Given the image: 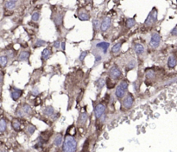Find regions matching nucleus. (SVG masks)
<instances>
[{"instance_id":"obj_1","label":"nucleus","mask_w":177,"mask_h":152,"mask_svg":"<svg viewBox=\"0 0 177 152\" xmlns=\"http://www.w3.org/2000/svg\"><path fill=\"white\" fill-rule=\"evenodd\" d=\"M77 149V141L72 136H67L63 142L62 150L64 152H73Z\"/></svg>"},{"instance_id":"obj_2","label":"nucleus","mask_w":177,"mask_h":152,"mask_svg":"<svg viewBox=\"0 0 177 152\" xmlns=\"http://www.w3.org/2000/svg\"><path fill=\"white\" fill-rule=\"evenodd\" d=\"M157 16H158V11L156 8L154 7L145 19L144 25L145 27H151L152 25H154L155 23L157 22Z\"/></svg>"},{"instance_id":"obj_3","label":"nucleus","mask_w":177,"mask_h":152,"mask_svg":"<svg viewBox=\"0 0 177 152\" xmlns=\"http://www.w3.org/2000/svg\"><path fill=\"white\" fill-rule=\"evenodd\" d=\"M128 89V82L125 80H123L119 83V85L117 87L115 90V96L118 99H122L124 97L125 93Z\"/></svg>"},{"instance_id":"obj_4","label":"nucleus","mask_w":177,"mask_h":152,"mask_svg":"<svg viewBox=\"0 0 177 152\" xmlns=\"http://www.w3.org/2000/svg\"><path fill=\"white\" fill-rule=\"evenodd\" d=\"M161 41H162V38H161V36L159 35V33H157V32L153 33V34H152L151 37H150L149 45H150L152 48H158L160 46Z\"/></svg>"},{"instance_id":"obj_5","label":"nucleus","mask_w":177,"mask_h":152,"mask_svg":"<svg viewBox=\"0 0 177 152\" xmlns=\"http://www.w3.org/2000/svg\"><path fill=\"white\" fill-rule=\"evenodd\" d=\"M77 16H78V18L80 19V21H89L91 18L90 12L86 10L85 8L79 9V11L77 12Z\"/></svg>"},{"instance_id":"obj_6","label":"nucleus","mask_w":177,"mask_h":152,"mask_svg":"<svg viewBox=\"0 0 177 152\" xmlns=\"http://www.w3.org/2000/svg\"><path fill=\"white\" fill-rule=\"evenodd\" d=\"M109 75L113 80H119L120 78L122 77V72L120 71V69L117 66H113L110 68Z\"/></svg>"},{"instance_id":"obj_7","label":"nucleus","mask_w":177,"mask_h":152,"mask_svg":"<svg viewBox=\"0 0 177 152\" xmlns=\"http://www.w3.org/2000/svg\"><path fill=\"white\" fill-rule=\"evenodd\" d=\"M133 103H134V98H133V95L132 94H127L126 96L124 98V100H123V105L125 109H130L132 107V105H133Z\"/></svg>"},{"instance_id":"obj_8","label":"nucleus","mask_w":177,"mask_h":152,"mask_svg":"<svg viewBox=\"0 0 177 152\" xmlns=\"http://www.w3.org/2000/svg\"><path fill=\"white\" fill-rule=\"evenodd\" d=\"M63 17H64V14H62L61 12H52V16H51L53 22L57 27L62 25Z\"/></svg>"},{"instance_id":"obj_9","label":"nucleus","mask_w":177,"mask_h":152,"mask_svg":"<svg viewBox=\"0 0 177 152\" xmlns=\"http://www.w3.org/2000/svg\"><path fill=\"white\" fill-rule=\"evenodd\" d=\"M105 105L104 104H99L94 109V116L96 119H101L103 115H105Z\"/></svg>"},{"instance_id":"obj_10","label":"nucleus","mask_w":177,"mask_h":152,"mask_svg":"<svg viewBox=\"0 0 177 152\" xmlns=\"http://www.w3.org/2000/svg\"><path fill=\"white\" fill-rule=\"evenodd\" d=\"M112 25V19L110 17H105L103 19V21L101 22V25H100V30L102 33L106 32L110 27Z\"/></svg>"},{"instance_id":"obj_11","label":"nucleus","mask_w":177,"mask_h":152,"mask_svg":"<svg viewBox=\"0 0 177 152\" xmlns=\"http://www.w3.org/2000/svg\"><path fill=\"white\" fill-rule=\"evenodd\" d=\"M22 94L23 90H21V89H14V90L11 91V99H12L13 100H15V101H17L18 99L22 96Z\"/></svg>"},{"instance_id":"obj_12","label":"nucleus","mask_w":177,"mask_h":152,"mask_svg":"<svg viewBox=\"0 0 177 152\" xmlns=\"http://www.w3.org/2000/svg\"><path fill=\"white\" fill-rule=\"evenodd\" d=\"M177 65V60L174 55H170L168 59V67L169 68H174Z\"/></svg>"},{"instance_id":"obj_13","label":"nucleus","mask_w":177,"mask_h":152,"mask_svg":"<svg viewBox=\"0 0 177 152\" xmlns=\"http://www.w3.org/2000/svg\"><path fill=\"white\" fill-rule=\"evenodd\" d=\"M18 4V0H8L7 2L5 3V8L7 10H14L16 6Z\"/></svg>"},{"instance_id":"obj_14","label":"nucleus","mask_w":177,"mask_h":152,"mask_svg":"<svg viewBox=\"0 0 177 152\" xmlns=\"http://www.w3.org/2000/svg\"><path fill=\"white\" fill-rule=\"evenodd\" d=\"M51 54H52V52H51V49L49 48H44L43 52H42V55H41V58L42 60H48V59L50 57Z\"/></svg>"},{"instance_id":"obj_15","label":"nucleus","mask_w":177,"mask_h":152,"mask_svg":"<svg viewBox=\"0 0 177 152\" xmlns=\"http://www.w3.org/2000/svg\"><path fill=\"white\" fill-rule=\"evenodd\" d=\"M123 42H120V43H116L115 45H113V47L112 48V52L113 54H119L121 50V48H122V45H123Z\"/></svg>"},{"instance_id":"obj_16","label":"nucleus","mask_w":177,"mask_h":152,"mask_svg":"<svg viewBox=\"0 0 177 152\" xmlns=\"http://www.w3.org/2000/svg\"><path fill=\"white\" fill-rule=\"evenodd\" d=\"M134 50H135V52H136V54L139 55V54H143L144 53L145 48H144V47L142 45V44L137 43V44H135V46H134Z\"/></svg>"},{"instance_id":"obj_17","label":"nucleus","mask_w":177,"mask_h":152,"mask_svg":"<svg viewBox=\"0 0 177 152\" xmlns=\"http://www.w3.org/2000/svg\"><path fill=\"white\" fill-rule=\"evenodd\" d=\"M109 46H110V44L108 43H105V42H101V43L97 44V48H100L103 51L104 54H106V52H107L109 48Z\"/></svg>"},{"instance_id":"obj_18","label":"nucleus","mask_w":177,"mask_h":152,"mask_svg":"<svg viewBox=\"0 0 177 152\" xmlns=\"http://www.w3.org/2000/svg\"><path fill=\"white\" fill-rule=\"evenodd\" d=\"M29 57V52L28 51H22L19 56H18V61L20 62H24V61H27Z\"/></svg>"},{"instance_id":"obj_19","label":"nucleus","mask_w":177,"mask_h":152,"mask_svg":"<svg viewBox=\"0 0 177 152\" xmlns=\"http://www.w3.org/2000/svg\"><path fill=\"white\" fill-rule=\"evenodd\" d=\"M101 22L99 19H94L93 20V28H94V34L98 32L99 29H100Z\"/></svg>"},{"instance_id":"obj_20","label":"nucleus","mask_w":177,"mask_h":152,"mask_svg":"<svg viewBox=\"0 0 177 152\" xmlns=\"http://www.w3.org/2000/svg\"><path fill=\"white\" fill-rule=\"evenodd\" d=\"M87 119H88V115H87L86 112H82L79 117V119H78V123L80 124H85L87 123Z\"/></svg>"},{"instance_id":"obj_21","label":"nucleus","mask_w":177,"mask_h":152,"mask_svg":"<svg viewBox=\"0 0 177 152\" xmlns=\"http://www.w3.org/2000/svg\"><path fill=\"white\" fill-rule=\"evenodd\" d=\"M137 24V22L135 20V18H128L126 20V23H125V25H126V28L128 29H130V28H133L134 26Z\"/></svg>"},{"instance_id":"obj_22","label":"nucleus","mask_w":177,"mask_h":152,"mask_svg":"<svg viewBox=\"0 0 177 152\" xmlns=\"http://www.w3.org/2000/svg\"><path fill=\"white\" fill-rule=\"evenodd\" d=\"M44 114L48 117H53L54 114V109L52 106H48L44 109Z\"/></svg>"},{"instance_id":"obj_23","label":"nucleus","mask_w":177,"mask_h":152,"mask_svg":"<svg viewBox=\"0 0 177 152\" xmlns=\"http://www.w3.org/2000/svg\"><path fill=\"white\" fill-rule=\"evenodd\" d=\"M62 142H63V138H62V135L59 134L57 135L54 140V144L56 147H60L62 144Z\"/></svg>"},{"instance_id":"obj_24","label":"nucleus","mask_w":177,"mask_h":152,"mask_svg":"<svg viewBox=\"0 0 177 152\" xmlns=\"http://www.w3.org/2000/svg\"><path fill=\"white\" fill-rule=\"evenodd\" d=\"M105 80L102 79V78H99V79H98V80L95 81V86L97 87V88L99 90L102 89L103 87H105Z\"/></svg>"},{"instance_id":"obj_25","label":"nucleus","mask_w":177,"mask_h":152,"mask_svg":"<svg viewBox=\"0 0 177 152\" xmlns=\"http://www.w3.org/2000/svg\"><path fill=\"white\" fill-rule=\"evenodd\" d=\"M21 109L23 110V112H24V114L26 115H29L30 113H31V107H30V105H28V104H23L22 105V107Z\"/></svg>"},{"instance_id":"obj_26","label":"nucleus","mask_w":177,"mask_h":152,"mask_svg":"<svg viewBox=\"0 0 177 152\" xmlns=\"http://www.w3.org/2000/svg\"><path fill=\"white\" fill-rule=\"evenodd\" d=\"M41 13L39 11H35L33 12L32 16H31V19H32L33 22H38L39 19H40Z\"/></svg>"},{"instance_id":"obj_27","label":"nucleus","mask_w":177,"mask_h":152,"mask_svg":"<svg viewBox=\"0 0 177 152\" xmlns=\"http://www.w3.org/2000/svg\"><path fill=\"white\" fill-rule=\"evenodd\" d=\"M8 63V57L6 55H1L0 56V66L5 67Z\"/></svg>"},{"instance_id":"obj_28","label":"nucleus","mask_w":177,"mask_h":152,"mask_svg":"<svg viewBox=\"0 0 177 152\" xmlns=\"http://www.w3.org/2000/svg\"><path fill=\"white\" fill-rule=\"evenodd\" d=\"M155 72L153 70H147L146 73H145V77L149 79V80H151V79H154L155 78Z\"/></svg>"},{"instance_id":"obj_29","label":"nucleus","mask_w":177,"mask_h":152,"mask_svg":"<svg viewBox=\"0 0 177 152\" xmlns=\"http://www.w3.org/2000/svg\"><path fill=\"white\" fill-rule=\"evenodd\" d=\"M6 127H7V124L5 120L4 119H0V132H4V130H6Z\"/></svg>"},{"instance_id":"obj_30","label":"nucleus","mask_w":177,"mask_h":152,"mask_svg":"<svg viewBox=\"0 0 177 152\" xmlns=\"http://www.w3.org/2000/svg\"><path fill=\"white\" fill-rule=\"evenodd\" d=\"M11 125H12V128H13L15 130H19L21 129V124H20V123H19L18 121H17V120H14V121L12 122V124H11Z\"/></svg>"},{"instance_id":"obj_31","label":"nucleus","mask_w":177,"mask_h":152,"mask_svg":"<svg viewBox=\"0 0 177 152\" xmlns=\"http://www.w3.org/2000/svg\"><path fill=\"white\" fill-rule=\"evenodd\" d=\"M87 54H88V51H82L80 53V56H79V60H80V62H83L85 58L87 56Z\"/></svg>"},{"instance_id":"obj_32","label":"nucleus","mask_w":177,"mask_h":152,"mask_svg":"<svg viewBox=\"0 0 177 152\" xmlns=\"http://www.w3.org/2000/svg\"><path fill=\"white\" fill-rule=\"evenodd\" d=\"M136 66H137V62L135 61V60H132L131 62H130L128 63V65H127V68L129 69H133L134 68H136Z\"/></svg>"},{"instance_id":"obj_33","label":"nucleus","mask_w":177,"mask_h":152,"mask_svg":"<svg viewBox=\"0 0 177 152\" xmlns=\"http://www.w3.org/2000/svg\"><path fill=\"white\" fill-rule=\"evenodd\" d=\"M35 130H36V127H34L33 125H29V126L27 127V133L29 135H32L34 132H35Z\"/></svg>"},{"instance_id":"obj_34","label":"nucleus","mask_w":177,"mask_h":152,"mask_svg":"<svg viewBox=\"0 0 177 152\" xmlns=\"http://www.w3.org/2000/svg\"><path fill=\"white\" fill-rule=\"evenodd\" d=\"M45 45V42L43 40H41V39H37L36 42V47H43Z\"/></svg>"},{"instance_id":"obj_35","label":"nucleus","mask_w":177,"mask_h":152,"mask_svg":"<svg viewBox=\"0 0 177 152\" xmlns=\"http://www.w3.org/2000/svg\"><path fill=\"white\" fill-rule=\"evenodd\" d=\"M54 48H61V42L59 40H56L54 42Z\"/></svg>"},{"instance_id":"obj_36","label":"nucleus","mask_w":177,"mask_h":152,"mask_svg":"<svg viewBox=\"0 0 177 152\" xmlns=\"http://www.w3.org/2000/svg\"><path fill=\"white\" fill-rule=\"evenodd\" d=\"M170 34L174 36H177V25L170 31Z\"/></svg>"},{"instance_id":"obj_37","label":"nucleus","mask_w":177,"mask_h":152,"mask_svg":"<svg viewBox=\"0 0 177 152\" xmlns=\"http://www.w3.org/2000/svg\"><path fill=\"white\" fill-rule=\"evenodd\" d=\"M31 94L34 95V96H36V95H38L39 94V90L37 89V88H33L32 91H31Z\"/></svg>"},{"instance_id":"obj_38","label":"nucleus","mask_w":177,"mask_h":152,"mask_svg":"<svg viewBox=\"0 0 177 152\" xmlns=\"http://www.w3.org/2000/svg\"><path fill=\"white\" fill-rule=\"evenodd\" d=\"M101 55H99V54H97V55H95V63H99V62L101 61Z\"/></svg>"},{"instance_id":"obj_39","label":"nucleus","mask_w":177,"mask_h":152,"mask_svg":"<svg viewBox=\"0 0 177 152\" xmlns=\"http://www.w3.org/2000/svg\"><path fill=\"white\" fill-rule=\"evenodd\" d=\"M61 48H62V49L63 51L65 50V49H66V43H65V42H62V43H61Z\"/></svg>"},{"instance_id":"obj_40","label":"nucleus","mask_w":177,"mask_h":152,"mask_svg":"<svg viewBox=\"0 0 177 152\" xmlns=\"http://www.w3.org/2000/svg\"><path fill=\"white\" fill-rule=\"evenodd\" d=\"M2 80H3V75H2V74L0 73V83L2 82Z\"/></svg>"},{"instance_id":"obj_41","label":"nucleus","mask_w":177,"mask_h":152,"mask_svg":"<svg viewBox=\"0 0 177 152\" xmlns=\"http://www.w3.org/2000/svg\"><path fill=\"white\" fill-rule=\"evenodd\" d=\"M113 1H114L115 3H117V4H119V3L121 0H113Z\"/></svg>"},{"instance_id":"obj_42","label":"nucleus","mask_w":177,"mask_h":152,"mask_svg":"<svg viewBox=\"0 0 177 152\" xmlns=\"http://www.w3.org/2000/svg\"><path fill=\"white\" fill-rule=\"evenodd\" d=\"M86 2H87V3H90V2H92V0H86Z\"/></svg>"}]
</instances>
